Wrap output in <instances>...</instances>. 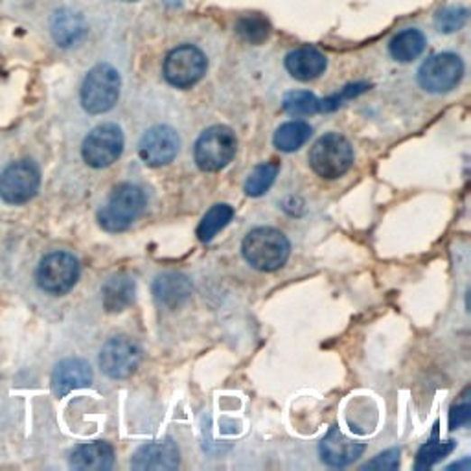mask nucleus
I'll return each instance as SVG.
<instances>
[{"label":"nucleus","instance_id":"nucleus-1","mask_svg":"<svg viewBox=\"0 0 471 471\" xmlns=\"http://www.w3.org/2000/svg\"><path fill=\"white\" fill-rule=\"evenodd\" d=\"M291 245L284 234L271 226L251 230L242 245L244 258L258 271L271 272L280 269L290 258Z\"/></svg>","mask_w":471,"mask_h":471},{"label":"nucleus","instance_id":"nucleus-2","mask_svg":"<svg viewBox=\"0 0 471 471\" xmlns=\"http://www.w3.org/2000/svg\"><path fill=\"white\" fill-rule=\"evenodd\" d=\"M146 208V194L134 184L116 186L98 212V223L107 232L129 228Z\"/></svg>","mask_w":471,"mask_h":471},{"label":"nucleus","instance_id":"nucleus-3","mask_svg":"<svg viewBox=\"0 0 471 471\" xmlns=\"http://www.w3.org/2000/svg\"><path fill=\"white\" fill-rule=\"evenodd\" d=\"M120 74L107 63L94 67L81 85V106L90 115H102L120 98Z\"/></svg>","mask_w":471,"mask_h":471},{"label":"nucleus","instance_id":"nucleus-4","mask_svg":"<svg viewBox=\"0 0 471 471\" xmlns=\"http://www.w3.org/2000/svg\"><path fill=\"white\" fill-rule=\"evenodd\" d=\"M354 162V150L343 134L320 136L309 152V166L322 179H339Z\"/></svg>","mask_w":471,"mask_h":471},{"label":"nucleus","instance_id":"nucleus-5","mask_svg":"<svg viewBox=\"0 0 471 471\" xmlns=\"http://www.w3.org/2000/svg\"><path fill=\"white\" fill-rule=\"evenodd\" d=\"M236 148L238 140L230 127L212 125L198 138L194 150L196 164L203 171H219L234 159Z\"/></svg>","mask_w":471,"mask_h":471},{"label":"nucleus","instance_id":"nucleus-6","mask_svg":"<svg viewBox=\"0 0 471 471\" xmlns=\"http://www.w3.org/2000/svg\"><path fill=\"white\" fill-rule=\"evenodd\" d=\"M207 67V58L198 46L182 44L166 56L164 78L177 88H190L203 79Z\"/></svg>","mask_w":471,"mask_h":471},{"label":"nucleus","instance_id":"nucleus-7","mask_svg":"<svg viewBox=\"0 0 471 471\" xmlns=\"http://www.w3.org/2000/svg\"><path fill=\"white\" fill-rule=\"evenodd\" d=\"M79 278V262L70 253L44 256L37 269V284L51 295L69 293Z\"/></svg>","mask_w":471,"mask_h":471},{"label":"nucleus","instance_id":"nucleus-8","mask_svg":"<svg viewBox=\"0 0 471 471\" xmlns=\"http://www.w3.org/2000/svg\"><path fill=\"white\" fill-rule=\"evenodd\" d=\"M124 150L122 129L115 124H102L94 127L83 143V161L92 168H107L116 162Z\"/></svg>","mask_w":471,"mask_h":471},{"label":"nucleus","instance_id":"nucleus-9","mask_svg":"<svg viewBox=\"0 0 471 471\" xmlns=\"http://www.w3.org/2000/svg\"><path fill=\"white\" fill-rule=\"evenodd\" d=\"M41 173L32 161H17L0 175V198L10 205L28 203L39 192Z\"/></svg>","mask_w":471,"mask_h":471},{"label":"nucleus","instance_id":"nucleus-10","mask_svg":"<svg viewBox=\"0 0 471 471\" xmlns=\"http://www.w3.org/2000/svg\"><path fill=\"white\" fill-rule=\"evenodd\" d=\"M464 74V63L457 54H437L431 56L418 70L420 85L435 94L453 90Z\"/></svg>","mask_w":471,"mask_h":471},{"label":"nucleus","instance_id":"nucleus-11","mask_svg":"<svg viewBox=\"0 0 471 471\" xmlns=\"http://www.w3.org/2000/svg\"><path fill=\"white\" fill-rule=\"evenodd\" d=\"M140 348L129 337H113L100 352V368L113 380H125L140 365Z\"/></svg>","mask_w":471,"mask_h":471},{"label":"nucleus","instance_id":"nucleus-12","mask_svg":"<svg viewBox=\"0 0 471 471\" xmlns=\"http://www.w3.org/2000/svg\"><path fill=\"white\" fill-rule=\"evenodd\" d=\"M179 152V136L168 125L152 127L138 144V153L148 166L159 168L170 164Z\"/></svg>","mask_w":471,"mask_h":471},{"label":"nucleus","instance_id":"nucleus-13","mask_svg":"<svg viewBox=\"0 0 471 471\" xmlns=\"http://www.w3.org/2000/svg\"><path fill=\"white\" fill-rule=\"evenodd\" d=\"M131 467L136 471H170L179 467V449L175 442L159 440L138 448L131 458Z\"/></svg>","mask_w":471,"mask_h":471},{"label":"nucleus","instance_id":"nucleus-14","mask_svg":"<svg viewBox=\"0 0 471 471\" xmlns=\"http://www.w3.org/2000/svg\"><path fill=\"white\" fill-rule=\"evenodd\" d=\"M92 382V368L83 359H65L52 372V391L63 398L72 391L85 389Z\"/></svg>","mask_w":471,"mask_h":471},{"label":"nucleus","instance_id":"nucleus-15","mask_svg":"<svg viewBox=\"0 0 471 471\" xmlns=\"http://www.w3.org/2000/svg\"><path fill=\"white\" fill-rule=\"evenodd\" d=\"M365 451L363 444H357L350 439H346L337 428L329 429V433L322 439L319 446V453L324 464L334 467H345L352 462H356Z\"/></svg>","mask_w":471,"mask_h":471},{"label":"nucleus","instance_id":"nucleus-16","mask_svg":"<svg viewBox=\"0 0 471 471\" xmlns=\"http://www.w3.org/2000/svg\"><path fill=\"white\" fill-rule=\"evenodd\" d=\"M192 295V284L184 274L164 272L153 282V297L164 308H177Z\"/></svg>","mask_w":471,"mask_h":471},{"label":"nucleus","instance_id":"nucleus-17","mask_svg":"<svg viewBox=\"0 0 471 471\" xmlns=\"http://www.w3.org/2000/svg\"><path fill=\"white\" fill-rule=\"evenodd\" d=\"M115 464V451L107 442L78 446L70 455V467L79 471H107Z\"/></svg>","mask_w":471,"mask_h":471},{"label":"nucleus","instance_id":"nucleus-18","mask_svg":"<svg viewBox=\"0 0 471 471\" xmlns=\"http://www.w3.org/2000/svg\"><path fill=\"white\" fill-rule=\"evenodd\" d=\"M326 56L319 52L313 46H302L288 54L286 69L288 72L299 81H311L317 79L326 70Z\"/></svg>","mask_w":471,"mask_h":471},{"label":"nucleus","instance_id":"nucleus-19","mask_svg":"<svg viewBox=\"0 0 471 471\" xmlns=\"http://www.w3.org/2000/svg\"><path fill=\"white\" fill-rule=\"evenodd\" d=\"M134 300V282L129 274L111 276L102 288V302L109 313H118L129 308Z\"/></svg>","mask_w":471,"mask_h":471},{"label":"nucleus","instance_id":"nucleus-20","mask_svg":"<svg viewBox=\"0 0 471 471\" xmlns=\"http://www.w3.org/2000/svg\"><path fill=\"white\" fill-rule=\"evenodd\" d=\"M426 44H428L426 35L416 28H407L391 41L389 51L396 61L409 63L414 61L418 56H421V52L426 51Z\"/></svg>","mask_w":471,"mask_h":471},{"label":"nucleus","instance_id":"nucleus-21","mask_svg":"<svg viewBox=\"0 0 471 471\" xmlns=\"http://www.w3.org/2000/svg\"><path fill=\"white\" fill-rule=\"evenodd\" d=\"M311 133H313V129L308 122H302V120L286 122V124H282L274 133V146L280 152H286V153L297 152L308 143Z\"/></svg>","mask_w":471,"mask_h":471},{"label":"nucleus","instance_id":"nucleus-22","mask_svg":"<svg viewBox=\"0 0 471 471\" xmlns=\"http://www.w3.org/2000/svg\"><path fill=\"white\" fill-rule=\"evenodd\" d=\"M52 33L58 44L61 46H72L81 39L85 33V24L83 19L78 14H72L69 10L58 12L52 23Z\"/></svg>","mask_w":471,"mask_h":471},{"label":"nucleus","instance_id":"nucleus-23","mask_svg":"<svg viewBox=\"0 0 471 471\" xmlns=\"http://www.w3.org/2000/svg\"><path fill=\"white\" fill-rule=\"evenodd\" d=\"M232 216H234L232 207H228V205H214L203 216V219H201V223L198 226V238L201 242H205V244L212 242L214 236L230 223Z\"/></svg>","mask_w":471,"mask_h":471},{"label":"nucleus","instance_id":"nucleus-24","mask_svg":"<svg viewBox=\"0 0 471 471\" xmlns=\"http://www.w3.org/2000/svg\"><path fill=\"white\" fill-rule=\"evenodd\" d=\"M276 175H278V164L276 162L258 164L247 177V182H245L247 196H251V198L263 196L272 186Z\"/></svg>","mask_w":471,"mask_h":471},{"label":"nucleus","instance_id":"nucleus-25","mask_svg":"<svg viewBox=\"0 0 471 471\" xmlns=\"http://www.w3.org/2000/svg\"><path fill=\"white\" fill-rule=\"evenodd\" d=\"M236 33L251 44H262L263 41H267V37L271 33V24L265 17H262L258 14L245 15L236 23Z\"/></svg>","mask_w":471,"mask_h":471},{"label":"nucleus","instance_id":"nucleus-26","mask_svg":"<svg viewBox=\"0 0 471 471\" xmlns=\"http://www.w3.org/2000/svg\"><path fill=\"white\" fill-rule=\"evenodd\" d=\"M284 111L295 116H308L320 111V100L308 90H293L284 97Z\"/></svg>","mask_w":471,"mask_h":471},{"label":"nucleus","instance_id":"nucleus-27","mask_svg":"<svg viewBox=\"0 0 471 471\" xmlns=\"http://www.w3.org/2000/svg\"><path fill=\"white\" fill-rule=\"evenodd\" d=\"M453 448H455L453 442H439V440L423 444L416 457V469H429L442 458H446L453 451Z\"/></svg>","mask_w":471,"mask_h":471},{"label":"nucleus","instance_id":"nucleus-28","mask_svg":"<svg viewBox=\"0 0 471 471\" xmlns=\"http://www.w3.org/2000/svg\"><path fill=\"white\" fill-rule=\"evenodd\" d=\"M466 21H467V10L466 8H457V6L444 8V10H440L435 15V26L442 33L458 32L466 24Z\"/></svg>","mask_w":471,"mask_h":471},{"label":"nucleus","instance_id":"nucleus-29","mask_svg":"<svg viewBox=\"0 0 471 471\" xmlns=\"http://www.w3.org/2000/svg\"><path fill=\"white\" fill-rule=\"evenodd\" d=\"M400 467V449H391L370 460L363 469H398Z\"/></svg>","mask_w":471,"mask_h":471},{"label":"nucleus","instance_id":"nucleus-30","mask_svg":"<svg viewBox=\"0 0 471 471\" xmlns=\"http://www.w3.org/2000/svg\"><path fill=\"white\" fill-rule=\"evenodd\" d=\"M471 418V409H469V403H462V405H457L451 409V414H449V423L451 428H460V426H466V423L469 421Z\"/></svg>","mask_w":471,"mask_h":471}]
</instances>
